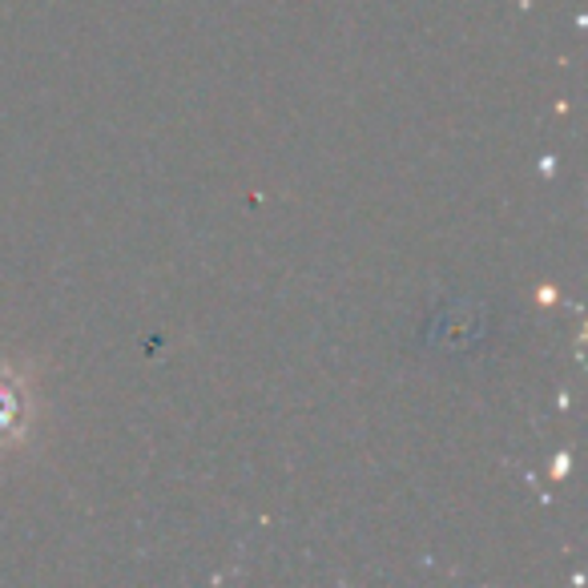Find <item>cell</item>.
Returning <instances> with one entry per match:
<instances>
[{"mask_svg":"<svg viewBox=\"0 0 588 588\" xmlns=\"http://www.w3.org/2000/svg\"><path fill=\"white\" fill-rule=\"evenodd\" d=\"M21 424H25V391L13 379L0 376V436L16 431Z\"/></svg>","mask_w":588,"mask_h":588,"instance_id":"cell-1","label":"cell"}]
</instances>
